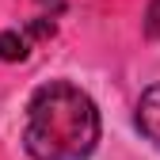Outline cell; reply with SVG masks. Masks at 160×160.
Instances as JSON below:
<instances>
[{"label": "cell", "instance_id": "3", "mask_svg": "<svg viewBox=\"0 0 160 160\" xmlns=\"http://www.w3.org/2000/svg\"><path fill=\"white\" fill-rule=\"evenodd\" d=\"M137 126H141V133L160 149V84L141 92V99H137Z\"/></svg>", "mask_w": 160, "mask_h": 160}, {"label": "cell", "instance_id": "2", "mask_svg": "<svg viewBox=\"0 0 160 160\" xmlns=\"http://www.w3.org/2000/svg\"><path fill=\"white\" fill-rule=\"evenodd\" d=\"M38 34H53V23H31V27H23V31H4L0 34V61H23V57L31 53V38H38Z\"/></svg>", "mask_w": 160, "mask_h": 160}, {"label": "cell", "instance_id": "1", "mask_svg": "<svg viewBox=\"0 0 160 160\" xmlns=\"http://www.w3.org/2000/svg\"><path fill=\"white\" fill-rule=\"evenodd\" d=\"M99 141V111L69 80L42 84L27 103L23 145L34 160H88Z\"/></svg>", "mask_w": 160, "mask_h": 160}, {"label": "cell", "instance_id": "4", "mask_svg": "<svg viewBox=\"0 0 160 160\" xmlns=\"http://www.w3.org/2000/svg\"><path fill=\"white\" fill-rule=\"evenodd\" d=\"M149 34L160 38V0H152V8H149Z\"/></svg>", "mask_w": 160, "mask_h": 160}]
</instances>
